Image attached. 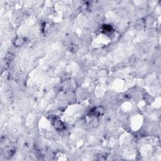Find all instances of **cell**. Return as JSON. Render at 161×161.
<instances>
[{
	"mask_svg": "<svg viewBox=\"0 0 161 161\" xmlns=\"http://www.w3.org/2000/svg\"><path fill=\"white\" fill-rule=\"evenodd\" d=\"M25 40L22 37H16L15 38V40H14V45L16 46V47H19L22 46L25 43Z\"/></svg>",
	"mask_w": 161,
	"mask_h": 161,
	"instance_id": "cell-1",
	"label": "cell"
},
{
	"mask_svg": "<svg viewBox=\"0 0 161 161\" xmlns=\"http://www.w3.org/2000/svg\"><path fill=\"white\" fill-rule=\"evenodd\" d=\"M53 125L54 126V127L56 129H62L63 128V125L62 123V122H61L60 120L57 118H55L54 120V122H53Z\"/></svg>",
	"mask_w": 161,
	"mask_h": 161,
	"instance_id": "cell-2",
	"label": "cell"
},
{
	"mask_svg": "<svg viewBox=\"0 0 161 161\" xmlns=\"http://www.w3.org/2000/svg\"><path fill=\"white\" fill-rule=\"evenodd\" d=\"M103 112L104 109L101 107H98V108H96L94 110V111H93L94 115H101L103 113Z\"/></svg>",
	"mask_w": 161,
	"mask_h": 161,
	"instance_id": "cell-3",
	"label": "cell"
},
{
	"mask_svg": "<svg viewBox=\"0 0 161 161\" xmlns=\"http://www.w3.org/2000/svg\"><path fill=\"white\" fill-rule=\"evenodd\" d=\"M14 55L12 54H8L5 57V60H6V61H7V62H10V61L14 59Z\"/></svg>",
	"mask_w": 161,
	"mask_h": 161,
	"instance_id": "cell-4",
	"label": "cell"
}]
</instances>
